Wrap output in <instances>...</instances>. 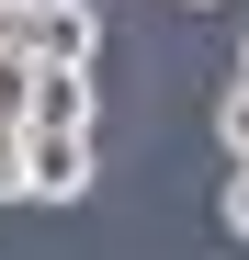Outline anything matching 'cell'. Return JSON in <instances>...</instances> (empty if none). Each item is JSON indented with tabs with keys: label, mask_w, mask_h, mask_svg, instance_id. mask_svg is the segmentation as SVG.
Masks as SVG:
<instances>
[{
	"label": "cell",
	"mask_w": 249,
	"mask_h": 260,
	"mask_svg": "<svg viewBox=\"0 0 249 260\" xmlns=\"http://www.w3.org/2000/svg\"><path fill=\"white\" fill-rule=\"evenodd\" d=\"M181 12H215V0H181Z\"/></svg>",
	"instance_id": "30bf717a"
},
{
	"label": "cell",
	"mask_w": 249,
	"mask_h": 260,
	"mask_svg": "<svg viewBox=\"0 0 249 260\" xmlns=\"http://www.w3.org/2000/svg\"><path fill=\"white\" fill-rule=\"evenodd\" d=\"M34 79H46V57H23L0 34V124H34Z\"/></svg>",
	"instance_id": "277c9868"
},
{
	"label": "cell",
	"mask_w": 249,
	"mask_h": 260,
	"mask_svg": "<svg viewBox=\"0 0 249 260\" xmlns=\"http://www.w3.org/2000/svg\"><path fill=\"white\" fill-rule=\"evenodd\" d=\"M238 79H249V34H238Z\"/></svg>",
	"instance_id": "9c48e42d"
},
{
	"label": "cell",
	"mask_w": 249,
	"mask_h": 260,
	"mask_svg": "<svg viewBox=\"0 0 249 260\" xmlns=\"http://www.w3.org/2000/svg\"><path fill=\"white\" fill-rule=\"evenodd\" d=\"M0 204H34V124H0Z\"/></svg>",
	"instance_id": "5b68a950"
},
{
	"label": "cell",
	"mask_w": 249,
	"mask_h": 260,
	"mask_svg": "<svg viewBox=\"0 0 249 260\" xmlns=\"http://www.w3.org/2000/svg\"><path fill=\"white\" fill-rule=\"evenodd\" d=\"M91 68H46V79H34V124H46V136H91Z\"/></svg>",
	"instance_id": "3957f363"
},
{
	"label": "cell",
	"mask_w": 249,
	"mask_h": 260,
	"mask_svg": "<svg viewBox=\"0 0 249 260\" xmlns=\"http://www.w3.org/2000/svg\"><path fill=\"white\" fill-rule=\"evenodd\" d=\"M34 12H46V0H0V34H12V23H34Z\"/></svg>",
	"instance_id": "ba28073f"
},
{
	"label": "cell",
	"mask_w": 249,
	"mask_h": 260,
	"mask_svg": "<svg viewBox=\"0 0 249 260\" xmlns=\"http://www.w3.org/2000/svg\"><path fill=\"white\" fill-rule=\"evenodd\" d=\"M91 192V136H46L34 124V204H79Z\"/></svg>",
	"instance_id": "7a4b0ae2"
},
{
	"label": "cell",
	"mask_w": 249,
	"mask_h": 260,
	"mask_svg": "<svg viewBox=\"0 0 249 260\" xmlns=\"http://www.w3.org/2000/svg\"><path fill=\"white\" fill-rule=\"evenodd\" d=\"M227 238H238V249H249V158H238V170H227Z\"/></svg>",
	"instance_id": "52a82bcc"
},
{
	"label": "cell",
	"mask_w": 249,
	"mask_h": 260,
	"mask_svg": "<svg viewBox=\"0 0 249 260\" xmlns=\"http://www.w3.org/2000/svg\"><path fill=\"white\" fill-rule=\"evenodd\" d=\"M12 46L46 57V68H91L102 57V23H91V0H46L34 23H12Z\"/></svg>",
	"instance_id": "6da1fadb"
},
{
	"label": "cell",
	"mask_w": 249,
	"mask_h": 260,
	"mask_svg": "<svg viewBox=\"0 0 249 260\" xmlns=\"http://www.w3.org/2000/svg\"><path fill=\"white\" fill-rule=\"evenodd\" d=\"M215 136L249 158V79H227V102H215Z\"/></svg>",
	"instance_id": "8992f818"
}]
</instances>
